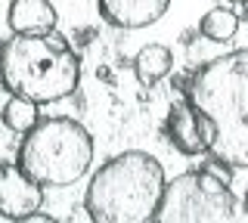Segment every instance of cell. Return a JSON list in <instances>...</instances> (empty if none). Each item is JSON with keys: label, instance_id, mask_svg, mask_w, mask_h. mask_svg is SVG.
Returning a JSON list of instances; mask_svg holds the SVG:
<instances>
[{"label": "cell", "instance_id": "1", "mask_svg": "<svg viewBox=\"0 0 248 223\" xmlns=\"http://www.w3.org/2000/svg\"><path fill=\"white\" fill-rule=\"evenodd\" d=\"M186 99L214 121L211 155L217 164L248 167V50H232L192 72Z\"/></svg>", "mask_w": 248, "mask_h": 223}, {"label": "cell", "instance_id": "2", "mask_svg": "<svg viewBox=\"0 0 248 223\" xmlns=\"http://www.w3.org/2000/svg\"><path fill=\"white\" fill-rule=\"evenodd\" d=\"M0 81L31 103H59L81 84V59L56 31L13 34L0 47Z\"/></svg>", "mask_w": 248, "mask_h": 223}, {"label": "cell", "instance_id": "3", "mask_svg": "<svg viewBox=\"0 0 248 223\" xmlns=\"http://www.w3.org/2000/svg\"><path fill=\"white\" fill-rule=\"evenodd\" d=\"M165 167L149 152H121L93 174L84 208L96 223L155 220L165 195Z\"/></svg>", "mask_w": 248, "mask_h": 223}, {"label": "cell", "instance_id": "4", "mask_svg": "<svg viewBox=\"0 0 248 223\" xmlns=\"http://www.w3.org/2000/svg\"><path fill=\"white\" fill-rule=\"evenodd\" d=\"M19 161L46 189L72 186L93 164V136L75 118H46L22 136Z\"/></svg>", "mask_w": 248, "mask_h": 223}, {"label": "cell", "instance_id": "5", "mask_svg": "<svg viewBox=\"0 0 248 223\" xmlns=\"http://www.w3.org/2000/svg\"><path fill=\"white\" fill-rule=\"evenodd\" d=\"M236 198L230 186L211 171H186L165 186L158 214L161 223H217L230 220Z\"/></svg>", "mask_w": 248, "mask_h": 223}, {"label": "cell", "instance_id": "6", "mask_svg": "<svg viewBox=\"0 0 248 223\" xmlns=\"http://www.w3.org/2000/svg\"><path fill=\"white\" fill-rule=\"evenodd\" d=\"M165 134H168V143L174 146L177 152H183V155H205L214 146L217 127L205 112L196 109V105L186 99V103H174L168 109Z\"/></svg>", "mask_w": 248, "mask_h": 223}, {"label": "cell", "instance_id": "7", "mask_svg": "<svg viewBox=\"0 0 248 223\" xmlns=\"http://www.w3.org/2000/svg\"><path fill=\"white\" fill-rule=\"evenodd\" d=\"M44 205V186L25 167L0 164V217L6 220H28Z\"/></svg>", "mask_w": 248, "mask_h": 223}, {"label": "cell", "instance_id": "8", "mask_svg": "<svg viewBox=\"0 0 248 223\" xmlns=\"http://www.w3.org/2000/svg\"><path fill=\"white\" fill-rule=\"evenodd\" d=\"M99 16L108 25L124 28V31H137V28H149L168 13L170 0H96Z\"/></svg>", "mask_w": 248, "mask_h": 223}, {"label": "cell", "instance_id": "9", "mask_svg": "<svg viewBox=\"0 0 248 223\" xmlns=\"http://www.w3.org/2000/svg\"><path fill=\"white\" fill-rule=\"evenodd\" d=\"M56 6L50 0H13L6 10L13 34H44L56 31Z\"/></svg>", "mask_w": 248, "mask_h": 223}, {"label": "cell", "instance_id": "10", "mask_svg": "<svg viewBox=\"0 0 248 223\" xmlns=\"http://www.w3.org/2000/svg\"><path fill=\"white\" fill-rule=\"evenodd\" d=\"M170 68H174V53H170L165 44H146L134 59L137 81L143 84V87H155L161 78H168Z\"/></svg>", "mask_w": 248, "mask_h": 223}, {"label": "cell", "instance_id": "11", "mask_svg": "<svg viewBox=\"0 0 248 223\" xmlns=\"http://www.w3.org/2000/svg\"><path fill=\"white\" fill-rule=\"evenodd\" d=\"M199 31L211 44H227L239 31V16L232 10H227V6H214V10H208L205 16H202Z\"/></svg>", "mask_w": 248, "mask_h": 223}, {"label": "cell", "instance_id": "12", "mask_svg": "<svg viewBox=\"0 0 248 223\" xmlns=\"http://www.w3.org/2000/svg\"><path fill=\"white\" fill-rule=\"evenodd\" d=\"M0 118H3V124L10 127V130H16V134H28V130L37 124V103H31V99H25V96L10 93L3 112H0Z\"/></svg>", "mask_w": 248, "mask_h": 223}, {"label": "cell", "instance_id": "13", "mask_svg": "<svg viewBox=\"0 0 248 223\" xmlns=\"http://www.w3.org/2000/svg\"><path fill=\"white\" fill-rule=\"evenodd\" d=\"M25 223H53V217H50V214H37V211H34Z\"/></svg>", "mask_w": 248, "mask_h": 223}, {"label": "cell", "instance_id": "14", "mask_svg": "<svg viewBox=\"0 0 248 223\" xmlns=\"http://www.w3.org/2000/svg\"><path fill=\"white\" fill-rule=\"evenodd\" d=\"M245 211H248V192H245Z\"/></svg>", "mask_w": 248, "mask_h": 223}, {"label": "cell", "instance_id": "15", "mask_svg": "<svg viewBox=\"0 0 248 223\" xmlns=\"http://www.w3.org/2000/svg\"><path fill=\"white\" fill-rule=\"evenodd\" d=\"M242 6H245V13H248V0H242Z\"/></svg>", "mask_w": 248, "mask_h": 223}, {"label": "cell", "instance_id": "16", "mask_svg": "<svg viewBox=\"0 0 248 223\" xmlns=\"http://www.w3.org/2000/svg\"><path fill=\"white\" fill-rule=\"evenodd\" d=\"M230 3H242V0H230Z\"/></svg>", "mask_w": 248, "mask_h": 223}]
</instances>
